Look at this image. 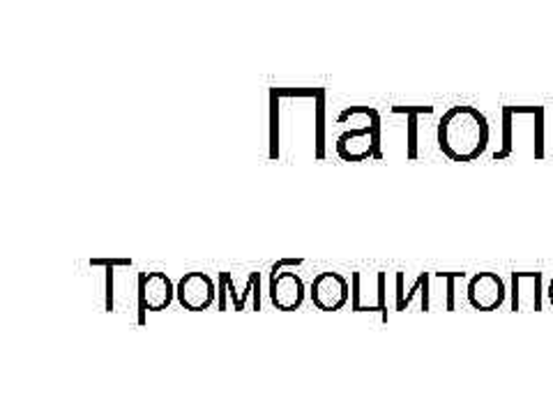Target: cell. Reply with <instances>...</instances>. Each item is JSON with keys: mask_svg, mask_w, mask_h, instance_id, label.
Wrapping results in <instances>:
<instances>
[{"mask_svg": "<svg viewBox=\"0 0 553 415\" xmlns=\"http://www.w3.org/2000/svg\"><path fill=\"white\" fill-rule=\"evenodd\" d=\"M489 130L487 115L471 104H456L440 115L436 141L440 153L452 162H472L487 150Z\"/></svg>", "mask_w": 553, "mask_h": 415, "instance_id": "cell-1", "label": "cell"}, {"mask_svg": "<svg viewBox=\"0 0 553 415\" xmlns=\"http://www.w3.org/2000/svg\"><path fill=\"white\" fill-rule=\"evenodd\" d=\"M348 295H351V286L348 279L339 273H319L310 286V298L314 302L316 309L320 311H339L346 307Z\"/></svg>", "mask_w": 553, "mask_h": 415, "instance_id": "cell-2", "label": "cell"}, {"mask_svg": "<svg viewBox=\"0 0 553 415\" xmlns=\"http://www.w3.org/2000/svg\"><path fill=\"white\" fill-rule=\"evenodd\" d=\"M215 282L206 273H184L175 284V301L187 311H203L215 302Z\"/></svg>", "mask_w": 553, "mask_h": 415, "instance_id": "cell-3", "label": "cell"}, {"mask_svg": "<svg viewBox=\"0 0 553 415\" xmlns=\"http://www.w3.org/2000/svg\"><path fill=\"white\" fill-rule=\"evenodd\" d=\"M466 298L472 309L478 311H494L507 298V286L503 277L496 273H478L472 275L466 286Z\"/></svg>", "mask_w": 553, "mask_h": 415, "instance_id": "cell-4", "label": "cell"}, {"mask_svg": "<svg viewBox=\"0 0 553 415\" xmlns=\"http://www.w3.org/2000/svg\"><path fill=\"white\" fill-rule=\"evenodd\" d=\"M175 298V286L166 273H143L139 277V305L143 311H164Z\"/></svg>", "mask_w": 553, "mask_h": 415, "instance_id": "cell-5", "label": "cell"}, {"mask_svg": "<svg viewBox=\"0 0 553 415\" xmlns=\"http://www.w3.org/2000/svg\"><path fill=\"white\" fill-rule=\"evenodd\" d=\"M304 282L295 270H275L270 279V301L279 311H295L304 302Z\"/></svg>", "mask_w": 553, "mask_h": 415, "instance_id": "cell-6", "label": "cell"}, {"mask_svg": "<svg viewBox=\"0 0 553 415\" xmlns=\"http://www.w3.org/2000/svg\"><path fill=\"white\" fill-rule=\"evenodd\" d=\"M376 130L374 127H353L336 139V155L344 162H364L374 155Z\"/></svg>", "mask_w": 553, "mask_h": 415, "instance_id": "cell-7", "label": "cell"}, {"mask_svg": "<svg viewBox=\"0 0 553 415\" xmlns=\"http://www.w3.org/2000/svg\"><path fill=\"white\" fill-rule=\"evenodd\" d=\"M516 309H542V275L519 273L515 275V301Z\"/></svg>", "mask_w": 553, "mask_h": 415, "instance_id": "cell-8", "label": "cell"}, {"mask_svg": "<svg viewBox=\"0 0 553 415\" xmlns=\"http://www.w3.org/2000/svg\"><path fill=\"white\" fill-rule=\"evenodd\" d=\"M547 298H549V302H551V305H553V279H551V282H549V289H547Z\"/></svg>", "mask_w": 553, "mask_h": 415, "instance_id": "cell-9", "label": "cell"}, {"mask_svg": "<svg viewBox=\"0 0 553 415\" xmlns=\"http://www.w3.org/2000/svg\"><path fill=\"white\" fill-rule=\"evenodd\" d=\"M551 137H553V131H551Z\"/></svg>", "mask_w": 553, "mask_h": 415, "instance_id": "cell-10", "label": "cell"}]
</instances>
